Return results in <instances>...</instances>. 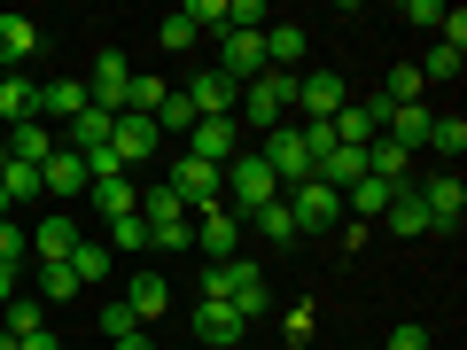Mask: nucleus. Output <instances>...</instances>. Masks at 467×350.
I'll use <instances>...</instances> for the list:
<instances>
[{
    "label": "nucleus",
    "mask_w": 467,
    "mask_h": 350,
    "mask_svg": "<svg viewBox=\"0 0 467 350\" xmlns=\"http://www.w3.org/2000/svg\"><path fill=\"white\" fill-rule=\"evenodd\" d=\"M109 149L125 156V171H133V164H149V156L164 149V133H156V117H140V109H125V117H117V133H109Z\"/></svg>",
    "instance_id": "obj_10"
},
{
    "label": "nucleus",
    "mask_w": 467,
    "mask_h": 350,
    "mask_svg": "<svg viewBox=\"0 0 467 350\" xmlns=\"http://www.w3.org/2000/svg\"><path fill=\"white\" fill-rule=\"evenodd\" d=\"M133 327H140V319L125 312V304H109V312H101V335H117V343H125V335H133Z\"/></svg>",
    "instance_id": "obj_40"
},
{
    "label": "nucleus",
    "mask_w": 467,
    "mask_h": 350,
    "mask_svg": "<svg viewBox=\"0 0 467 350\" xmlns=\"http://www.w3.org/2000/svg\"><path fill=\"white\" fill-rule=\"evenodd\" d=\"M420 211H429V233H460V218H467V187H460V171H444V180L420 187Z\"/></svg>",
    "instance_id": "obj_8"
},
{
    "label": "nucleus",
    "mask_w": 467,
    "mask_h": 350,
    "mask_svg": "<svg viewBox=\"0 0 467 350\" xmlns=\"http://www.w3.org/2000/svg\"><path fill=\"white\" fill-rule=\"evenodd\" d=\"M389 195H398V187H382V180L343 187V218H358V226H367V218H382V211H389Z\"/></svg>",
    "instance_id": "obj_25"
},
{
    "label": "nucleus",
    "mask_w": 467,
    "mask_h": 350,
    "mask_svg": "<svg viewBox=\"0 0 467 350\" xmlns=\"http://www.w3.org/2000/svg\"><path fill=\"white\" fill-rule=\"evenodd\" d=\"M171 195L187 202V211H211V202H226V164H202V156L180 149V164H171Z\"/></svg>",
    "instance_id": "obj_4"
},
{
    "label": "nucleus",
    "mask_w": 467,
    "mask_h": 350,
    "mask_svg": "<svg viewBox=\"0 0 467 350\" xmlns=\"http://www.w3.org/2000/svg\"><path fill=\"white\" fill-rule=\"evenodd\" d=\"M265 0H226V16H218V39H226V32H265Z\"/></svg>",
    "instance_id": "obj_30"
},
{
    "label": "nucleus",
    "mask_w": 467,
    "mask_h": 350,
    "mask_svg": "<svg viewBox=\"0 0 467 350\" xmlns=\"http://www.w3.org/2000/svg\"><path fill=\"white\" fill-rule=\"evenodd\" d=\"M0 195H8V211H16V202H47V187H39V164L0 156Z\"/></svg>",
    "instance_id": "obj_22"
},
{
    "label": "nucleus",
    "mask_w": 467,
    "mask_h": 350,
    "mask_svg": "<svg viewBox=\"0 0 467 350\" xmlns=\"http://www.w3.org/2000/svg\"><path fill=\"white\" fill-rule=\"evenodd\" d=\"M24 242H32V257H39V265H63V257L78 250V218H70V211H47L32 233H24Z\"/></svg>",
    "instance_id": "obj_11"
},
{
    "label": "nucleus",
    "mask_w": 467,
    "mask_h": 350,
    "mask_svg": "<svg viewBox=\"0 0 467 350\" xmlns=\"http://www.w3.org/2000/svg\"><path fill=\"white\" fill-rule=\"evenodd\" d=\"M156 39H164V47H180V55H187V47H195L202 32H195V16H187V8H171V16L156 24Z\"/></svg>",
    "instance_id": "obj_37"
},
{
    "label": "nucleus",
    "mask_w": 467,
    "mask_h": 350,
    "mask_svg": "<svg viewBox=\"0 0 467 350\" xmlns=\"http://www.w3.org/2000/svg\"><path fill=\"white\" fill-rule=\"evenodd\" d=\"M242 327H250V319L234 312V304H195V335H202V350H234V343H242Z\"/></svg>",
    "instance_id": "obj_15"
},
{
    "label": "nucleus",
    "mask_w": 467,
    "mask_h": 350,
    "mask_svg": "<svg viewBox=\"0 0 467 350\" xmlns=\"http://www.w3.org/2000/svg\"><path fill=\"white\" fill-rule=\"evenodd\" d=\"M429 149L460 164V149H467V117H436V125H429Z\"/></svg>",
    "instance_id": "obj_33"
},
{
    "label": "nucleus",
    "mask_w": 467,
    "mask_h": 350,
    "mask_svg": "<svg viewBox=\"0 0 467 350\" xmlns=\"http://www.w3.org/2000/svg\"><path fill=\"white\" fill-rule=\"evenodd\" d=\"M16 304V265H0V312Z\"/></svg>",
    "instance_id": "obj_43"
},
{
    "label": "nucleus",
    "mask_w": 467,
    "mask_h": 350,
    "mask_svg": "<svg viewBox=\"0 0 467 350\" xmlns=\"http://www.w3.org/2000/svg\"><path fill=\"white\" fill-rule=\"evenodd\" d=\"M0 156H16V164H47V156H55V133L39 125V117H32V125H8V149H0Z\"/></svg>",
    "instance_id": "obj_23"
},
{
    "label": "nucleus",
    "mask_w": 467,
    "mask_h": 350,
    "mask_svg": "<svg viewBox=\"0 0 467 350\" xmlns=\"http://www.w3.org/2000/svg\"><path fill=\"white\" fill-rule=\"evenodd\" d=\"M312 327H319V312H312V304H296V312H288V343H312Z\"/></svg>",
    "instance_id": "obj_41"
},
{
    "label": "nucleus",
    "mask_w": 467,
    "mask_h": 350,
    "mask_svg": "<svg viewBox=\"0 0 467 350\" xmlns=\"http://www.w3.org/2000/svg\"><path fill=\"white\" fill-rule=\"evenodd\" d=\"M78 296V273H70V257L63 265H39V304H70Z\"/></svg>",
    "instance_id": "obj_32"
},
{
    "label": "nucleus",
    "mask_w": 467,
    "mask_h": 350,
    "mask_svg": "<svg viewBox=\"0 0 467 350\" xmlns=\"http://www.w3.org/2000/svg\"><path fill=\"white\" fill-rule=\"evenodd\" d=\"M125 312H133L140 327H156V319L171 312V281H164V273H133V288H125Z\"/></svg>",
    "instance_id": "obj_14"
},
{
    "label": "nucleus",
    "mask_w": 467,
    "mask_h": 350,
    "mask_svg": "<svg viewBox=\"0 0 467 350\" xmlns=\"http://www.w3.org/2000/svg\"><path fill=\"white\" fill-rule=\"evenodd\" d=\"M39 187H47V202H78L86 195V156H70L63 140H55V156L39 164Z\"/></svg>",
    "instance_id": "obj_13"
},
{
    "label": "nucleus",
    "mask_w": 467,
    "mask_h": 350,
    "mask_svg": "<svg viewBox=\"0 0 467 350\" xmlns=\"http://www.w3.org/2000/svg\"><path fill=\"white\" fill-rule=\"evenodd\" d=\"M265 202H281V180H273V164H265L257 149H242V156L226 164V211L250 218V211H265Z\"/></svg>",
    "instance_id": "obj_1"
},
{
    "label": "nucleus",
    "mask_w": 467,
    "mask_h": 350,
    "mask_svg": "<svg viewBox=\"0 0 467 350\" xmlns=\"http://www.w3.org/2000/svg\"><path fill=\"white\" fill-rule=\"evenodd\" d=\"M250 226L265 233V250H288V242H296V218H288V202H265V211H250Z\"/></svg>",
    "instance_id": "obj_27"
},
{
    "label": "nucleus",
    "mask_w": 467,
    "mask_h": 350,
    "mask_svg": "<svg viewBox=\"0 0 467 350\" xmlns=\"http://www.w3.org/2000/svg\"><path fill=\"white\" fill-rule=\"evenodd\" d=\"M288 218H296V242L304 233H327V226H343V195H335L327 180H304V187H288Z\"/></svg>",
    "instance_id": "obj_5"
},
{
    "label": "nucleus",
    "mask_w": 467,
    "mask_h": 350,
    "mask_svg": "<svg viewBox=\"0 0 467 350\" xmlns=\"http://www.w3.org/2000/svg\"><path fill=\"white\" fill-rule=\"evenodd\" d=\"M39 327H47V304H39V296H16L8 312H0V335H16V343H24V335H39Z\"/></svg>",
    "instance_id": "obj_28"
},
{
    "label": "nucleus",
    "mask_w": 467,
    "mask_h": 350,
    "mask_svg": "<svg viewBox=\"0 0 467 350\" xmlns=\"http://www.w3.org/2000/svg\"><path fill=\"white\" fill-rule=\"evenodd\" d=\"M296 63H304V32L296 24H265V70H288L296 78Z\"/></svg>",
    "instance_id": "obj_24"
},
{
    "label": "nucleus",
    "mask_w": 467,
    "mask_h": 350,
    "mask_svg": "<svg viewBox=\"0 0 467 350\" xmlns=\"http://www.w3.org/2000/svg\"><path fill=\"white\" fill-rule=\"evenodd\" d=\"M429 125H436V117L420 109V101H405V109H389V117H382V140L413 156V149H429Z\"/></svg>",
    "instance_id": "obj_17"
},
{
    "label": "nucleus",
    "mask_w": 467,
    "mask_h": 350,
    "mask_svg": "<svg viewBox=\"0 0 467 350\" xmlns=\"http://www.w3.org/2000/svg\"><path fill=\"white\" fill-rule=\"evenodd\" d=\"M109 133H117V117L86 101V109L70 117V140H63V149H70V156H94V149H109Z\"/></svg>",
    "instance_id": "obj_18"
},
{
    "label": "nucleus",
    "mask_w": 467,
    "mask_h": 350,
    "mask_svg": "<svg viewBox=\"0 0 467 350\" xmlns=\"http://www.w3.org/2000/svg\"><path fill=\"white\" fill-rule=\"evenodd\" d=\"M0 350H16V335H0Z\"/></svg>",
    "instance_id": "obj_46"
},
{
    "label": "nucleus",
    "mask_w": 467,
    "mask_h": 350,
    "mask_svg": "<svg viewBox=\"0 0 467 350\" xmlns=\"http://www.w3.org/2000/svg\"><path fill=\"white\" fill-rule=\"evenodd\" d=\"M187 156H202V164H234V156H242V125H234V117H195Z\"/></svg>",
    "instance_id": "obj_9"
},
{
    "label": "nucleus",
    "mask_w": 467,
    "mask_h": 350,
    "mask_svg": "<svg viewBox=\"0 0 467 350\" xmlns=\"http://www.w3.org/2000/svg\"><path fill=\"white\" fill-rule=\"evenodd\" d=\"M109 250H149V218H140V211L109 218Z\"/></svg>",
    "instance_id": "obj_36"
},
{
    "label": "nucleus",
    "mask_w": 467,
    "mask_h": 350,
    "mask_svg": "<svg viewBox=\"0 0 467 350\" xmlns=\"http://www.w3.org/2000/svg\"><path fill=\"white\" fill-rule=\"evenodd\" d=\"M86 195H94V211H101V218L140 211V180H101V187H86Z\"/></svg>",
    "instance_id": "obj_26"
},
{
    "label": "nucleus",
    "mask_w": 467,
    "mask_h": 350,
    "mask_svg": "<svg viewBox=\"0 0 467 350\" xmlns=\"http://www.w3.org/2000/svg\"><path fill=\"white\" fill-rule=\"evenodd\" d=\"M70 273H78V288H94L101 273H109V242H78V250H70Z\"/></svg>",
    "instance_id": "obj_31"
},
{
    "label": "nucleus",
    "mask_w": 467,
    "mask_h": 350,
    "mask_svg": "<svg viewBox=\"0 0 467 350\" xmlns=\"http://www.w3.org/2000/svg\"><path fill=\"white\" fill-rule=\"evenodd\" d=\"M180 94L195 101V117H234V101H242V86H234L226 70H195V78H187Z\"/></svg>",
    "instance_id": "obj_12"
},
{
    "label": "nucleus",
    "mask_w": 467,
    "mask_h": 350,
    "mask_svg": "<svg viewBox=\"0 0 467 350\" xmlns=\"http://www.w3.org/2000/svg\"><path fill=\"white\" fill-rule=\"evenodd\" d=\"M242 226H250V218L226 211V202L195 211V250H202V265H226V257H242Z\"/></svg>",
    "instance_id": "obj_6"
},
{
    "label": "nucleus",
    "mask_w": 467,
    "mask_h": 350,
    "mask_svg": "<svg viewBox=\"0 0 467 350\" xmlns=\"http://www.w3.org/2000/svg\"><path fill=\"white\" fill-rule=\"evenodd\" d=\"M86 101L94 109H109V117H125V101H133V63L125 55H94V70H86Z\"/></svg>",
    "instance_id": "obj_7"
},
{
    "label": "nucleus",
    "mask_w": 467,
    "mask_h": 350,
    "mask_svg": "<svg viewBox=\"0 0 467 350\" xmlns=\"http://www.w3.org/2000/svg\"><path fill=\"white\" fill-rule=\"evenodd\" d=\"M0 218H8V195H0Z\"/></svg>",
    "instance_id": "obj_47"
},
{
    "label": "nucleus",
    "mask_w": 467,
    "mask_h": 350,
    "mask_svg": "<svg viewBox=\"0 0 467 350\" xmlns=\"http://www.w3.org/2000/svg\"><path fill=\"white\" fill-rule=\"evenodd\" d=\"M460 63H467V47H451V39H444V47H436L429 63H413V70H420V86H436V78H460Z\"/></svg>",
    "instance_id": "obj_35"
},
{
    "label": "nucleus",
    "mask_w": 467,
    "mask_h": 350,
    "mask_svg": "<svg viewBox=\"0 0 467 350\" xmlns=\"http://www.w3.org/2000/svg\"><path fill=\"white\" fill-rule=\"evenodd\" d=\"M117 350H156V343H149V327H133V335H125V343H117Z\"/></svg>",
    "instance_id": "obj_45"
},
{
    "label": "nucleus",
    "mask_w": 467,
    "mask_h": 350,
    "mask_svg": "<svg viewBox=\"0 0 467 350\" xmlns=\"http://www.w3.org/2000/svg\"><path fill=\"white\" fill-rule=\"evenodd\" d=\"M382 350H429V327H389Z\"/></svg>",
    "instance_id": "obj_42"
},
{
    "label": "nucleus",
    "mask_w": 467,
    "mask_h": 350,
    "mask_svg": "<svg viewBox=\"0 0 467 350\" xmlns=\"http://www.w3.org/2000/svg\"><path fill=\"white\" fill-rule=\"evenodd\" d=\"M382 226L398 233V242H413V233H429V211H420V187H398V195H389Z\"/></svg>",
    "instance_id": "obj_21"
},
{
    "label": "nucleus",
    "mask_w": 467,
    "mask_h": 350,
    "mask_svg": "<svg viewBox=\"0 0 467 350\" xmlns=\"http://www.w3.org/2000/svg\"><path fill=\"white\" fill-rule=\"evenodd\" d=\"M32 117H39V78L0 70V125H32Z\"/></svg>",
    "instance_id": "obj_16"
},
{
    "label": "nucleus",
    "mask_w": 467,
    "mask_h": 350,
    "mask_svg": "<svg viewBox=\"0 0 467 350\" xmlns=\"http://www.w3.org/2000/svg\"><path fill=\"white\" fill-rule=\"evenodd\" d=\"M78 109H86V78H55V86H39V125H70Z\"/></svg>",
    "instance_id": "obj_19"
},
{
    "label": "nucleus",
    "mask_w": 467,
    "mask_h": 350,
    "mask_svg": "<svg viewBox=\"0 0 467 350\" xmlns=\"http://www.w3.org/2000/svg\"><path fill=\"white\" fill-rule=\"evenodd\" d=\"M16 350H63V343H55V335H47V327H39V335H24V343H16Z\"/></svg>",
    "instance_id": "obj_44"
},
{
    "label": "nucleus",
    "mask_w": 467,
    "mask_h": 350,
    "mask_svg": "<svg viewBox=\"0 0 467 350\" xmlns=\"http://www.w3.org/2000/svg\"><path fill=\"white\" fill-rule=\"evenodd\" d=\"M39 47V24L32 16H0V70H24Z\"/></svg>",
    "instance_id": "obj_20"
},
{
    "label": "nucleus",
    "mask_w": 467,
    "mask_h": 350,
    "mask_svg": "<svg viewBox=\"0 0 467 350\" xmlns=\"http://www.w3.org/2000/svg\"><path fill=\"white\" fill-rule=\"evenodd\" d=\"M156 133H164V140H171V133H195V101H187L180 86H171V94L156 101Z\"/></svg>",
    "instance_id": "obj_29"
},
{
    "label": "nucleus",
    "mask_w": 467,
    "mask_h": 350,
    "mask_svg": "<svg viewBox=\"0 0 467 350\" xmlns=\"http://www.w3.org/2000/svg\"><path fill=\"white\" fill-rule=\"evenodd\" d=\"M350 101V86L335 78V70H296V94H288V117L296 125H327L335 109Z\"/></svg>",
    "instance_id": "obj_3"
},
{
    "label": "nucleus",
    "mask_w": 467,
    "mask_h": 350,
    "mask_svg": "<svg viewBox=\"0 0 467 350\" xmlns=\"http://www.w3.org/2000/svg\"><path fill=\"white\" fill-rule=\"evenodd\" d=\"M32 257V242H24V226L16 218H0V265H24Z\"/></svg>",
    "instance_id": "obj_39"
},
{
    "label": "nucleus",
    "mask_w": 467,
    "mask_h": 350,
    "mask_svg": "<svg viewBox=\"0 0 467 350\" xmlns=\"http://www.w3.org/2000/svg\"><path fill=\"white\" fill-rule=\"evenodd\" d=\"M257 156L273 164L281 195H288V187H304V180H312V149H304V125H296V117H288V125H273V133L257 140Z\"/></svg>",
    "instance_id": "obj_2"
},
{
    "label": "nucleus",
    "mask_w": 467,
    "mask_h": 350,
    "mask_svg": "<svg viewBox=\"0 0 467 350\" xmlns=\"http://www.w3.org/2000/svg\"><path fill=\"white\" fill-rule=\"evenodd\" d=\"M171 86L164 78H149V70H133V101H125V109H140V117H156V101H164Z\"/></svg>",
    "instance_id": "obj_38"
},
{
    "label": "nucleus",
    "mask_w": 467,
    "mask_h": 350,
    "mask_svg": "<svg viewBox=\"0 0 467 350\" xmlns=\"http://www.w3.org/2000/svg\"><path fill=\"white\" fill-rule=\"evenodd\" d=\"M420 94H429V86H420V70H413V63H398V70H389V86H382L389 109H405V101H420Z\"/></svg>",
    "instance_id": "obj_34"
}]
</instances>
